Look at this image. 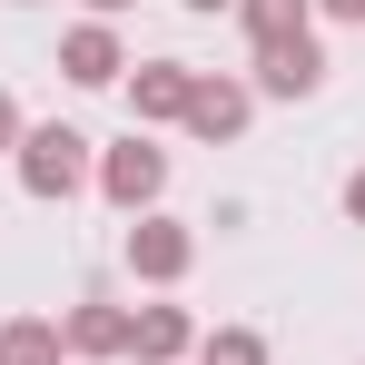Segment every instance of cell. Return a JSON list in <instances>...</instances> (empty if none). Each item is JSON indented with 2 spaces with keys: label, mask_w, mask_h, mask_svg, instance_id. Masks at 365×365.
<instances>
[{
  "label": "cell",
  "mask_w": 365,
  "mask_h": 365,
  "mask_svg": "<svg viewBox=\"0 0 365 365\" xmlns=\"http://www.w3.org/2000/svg\"><path fill=\"white\" fill-rule=\"evenodd\" d=\"M257 40H297V0H257Z\"/></svg>",
  "instance_id": "cell-5"
},
{
  "label": "cell",
  "mask_w": 365,
  "mask_h": 365,
  "mask_svg": "<svg viewBox=\"0 0 365 365\" xmlns=\"http://www.w3.org/2000/svg\"><path fill=\"white\" fill-rule=\"evenodd\" d=\"M197 10H217V0H197Z\"/></svg>",
  "instance_id": "cell-10"
},
{
  "label": "cell",
  "mask_w": 365,
  "mask_h": 365,
  "mask_svg": "<svg viewBox=\"0 0 365 365\" xmlns=\"http://www.w3.org/2000/svg\"><path fill=\"white\" fill-rule=\"evenodd\" d=\"M356 217H365V178H356Z\"/></svg>",
  "instance_id": "cell-8"
},
{
  "label": "cell",
  "mask_w": 365,
  "mask_h": 365,
  "mask_svg": "<svg viewBox=\"0 0 365 365\" xmlns=\"http://www.w3.org/2000/svg\"><path fill=\"white\" fill-rule=\"evenodd\" d=\"M109 187H119V197H148V187H158V158H148V148H128L119 168H109Z\"/></svg>",
  "instance_id": "cell-3"
},
{
  "label": "cell",
  "mask_w": 365,
  "mask_h": 365,
  "mask_svg": "<svg viewBox=\"0 0 365 365\" xmlns=\"http://www.w3.org/2000/svg\"><path fill=\"white\" fill-rule=\"evenodd\" d=\"M336 10H346V20H365V0H336Z\"/></svg>",
  "instance_id": "cell-7"
},
{
  "label": "cell",
  "mask_w": 365,
  "mask_h": 365,
  "mask_svg": "<svg viewBox=\"0 0 365 365\" xmlns=\"http://www.w3.org/2000/svg\"><path fill=\"white\" fill-rule=\"evenodd\" d=\"M267 89H316V50H306V30H297V40H267Z\"/></svg>",
  "instance_id": "cell-2"
},
{
  "label": "cell",
  "mask_w": 365,
  "mask_h": 365,
  "mask_svg": "<svg viewBox=\"0 0 365 365\" xmlns=\"http://www.w3.org/2000/svg\"><path fill=\"white\" fill-rule=\"evenodd\" d=\"M109 10H119V0H109Z\"/></svg>",
  "instance_id": "cell-11"
},
{
  "label": "cell",
  "mask_w": 365,
  "mask_h": 365,
  "mask_svg": "<svg viewBox=\"0 0 365 365\" xmlns=\"http://www.w3.org/2000/svg\"><path fill=\"white\" fill-rule=\"evenodd\" d=\"M69 69H79V79H109L119 60H109V40H99V30H79V40H69Z\"/></svg>",
  "instance_id": "cell-4"
},
{
  "label": "cell",
  "mask_w": 365,
  "mask_h": 365,
  "mask_svg": "<svg viewBox=\"0 0 365 365\" xmlns=\"http://www.w3.org/2000/svg\"><path fill=\"white\" fill-rule=\"evenodd\" d=\"M0 128H10V99H0Z\"/></svg>",
  "instance_id": "cell-9"
},
{
  "label": "cell",
  "mask_w": 365,
  "mask_h": 365,
  "mask_svg": "<svg viewBox=\"0 0 365 365\" xmlns=\"http://www.w3.org/2000/svg\"><path fill=\"white\" fill-rule=\"evenodd\" d=\"M0 365H50V336H40V326H20V336L0 346Z\"/></svg>",
  "instance_id": "cell-6"
},
{
  "label": "cell",
  "mask_w": 365,
  "mask_h": 365,
  "mask_svg": "<svg viewBox=\"0 0 365 365\" xmlns=\"http://www.w3.org/2000/svg\"><path fill=\"white\" fill-rule=\"evenodd\" d=\"M69 178H79V138H69V128H40V138H30V187L50 197V187H69Z\"/></svg>",
  "instance_id": "cell-1"
}]
</instances>
